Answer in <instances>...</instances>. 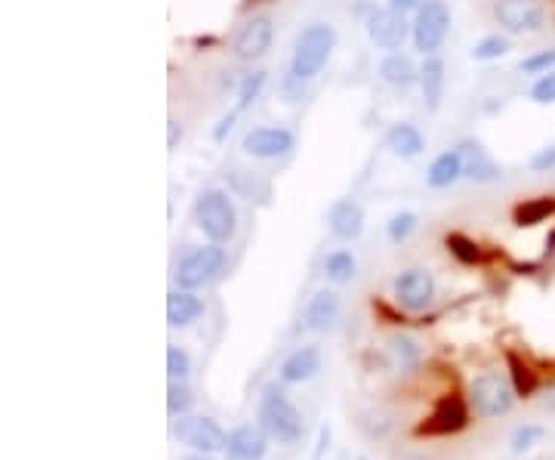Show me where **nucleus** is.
I'll list each match as a JSON object with an SVG mask.
<instances>
[{"label":"nucleus","mask_w":555,"mask_h":460,"mask_svg":"<svg viewBox=\"0 0 555 460\" xmlns=\"http://www.w3.org/2000/svg\"><path fill=\"white\" fill-rule=\"evenodd\" d=\"M269 451V436L263 427H244L232 430L229 433V442H226V460H263Z\"/></svg>","instance_id":"dca6fc26"},{"label":"nucleus","mask_w":555,"mask_h":460,"mask_svg":"<svg viewBox=\"0 0 555 460\" xmlns=\"http://www.w3.org/2000/svg\"><path fill=\"white\" fill-rule=\"evenodd\" d=\"M189 408H192L189 386H185L182 380H170V389H167V411H170L173 417H182Z\"/></svg>","instance_id":"2f4dec72"},{"label":"nucleus","mask_w":555,"mask_h":460,"mask_svg":"<svg viewBox=\"0 0 555 460\" xmlns=\"http://www.w3.org/2000/svg\"><path fill=\"white\" fill-rule=\"evenodd\" d=\"M272 41H275V25L269 16H250L232 41V53L241 59V62H259L263 56H269L272 50Z\"/></svg>","instance_id":"9b49d317"},{"label":"nucleus","mask_w":555,"mask_h":460,"mask_svg":"<svg viewBox=\"0 0 555 460\" xmlns=\"http://www.w3.org/2000/svg\"><path fill=\"white\" fill-rule=\"evenodd\" d=\"M444 84H448V75H444V62L438 56H426V62L420 68V90H423V102H426L429 112L441 109Z\"/></svg>","instance_id":"4be33fe9"},{"label":"nucleus","mask_w":555,"mask_h":460,"mask_svg":"<svg viewBox=\"0 0 555 460\" xmlns=\"http://www.w3.org/2000/svg\"><path fill=\"white\" fill-rule=\"evenodd\" d=\"M173 436L189 445L192 451H204V454H216V451H226V430L219 427L213 417H179L176 427H173Z\"/></svg>","instance_id":"9d476101"},{"label":"nucleus","mask_w":555,"mask_h":460,"mask_svg":"<svg viewBox=\"0 0 555 460\" xmlns=\"http://www.w3.org/2000/svg\"><path fill=\"white\" fill-rule=\"evenodd\" d=\"M182 460H213L210 454H204V451H195V454H189V457H182Z\"/></svg>","instance_id":"a19ab883"},{"label":"nucleus","mask_w":555,"mask_h":460,"mask_svg":"<svg viewBox=\"0 0 555 460\" xmlns=\"http://www.w3.org/2000/svg\"><path fill=\"white\" fill-rule=\"evenodd\" d=\"M509 380L515 386V396H531L537 389V371L518 359L515 352H509Z\"/></svg>","instance_id":"a878e982"},{"label":"nucleus","mask_w":555,"mask_h":460,"mask_svg":"<svg viewBox=\"0 0 555 460\" xmlns=\"http://www.w3.org/2000/svg\"><path fill=\"white\" fill-rule=\"evenodd\" d=\"M531 99L537 105H555V68L546 75H540L534 84H531Z\"/></svg>","instance_id":"c9c22d12"},{"label":"nucleus","mask_w":555,"mask_h":460,"mask_svg":"<svg viewBox=\"0 0 555 460\" xmlns=\"http://www.w3.org/2000/svg\"><path fill=\"white\" fill-rule=\"evenodd\" d=\"M469 402L475 408V414L481 417H503L512 411L515 402V386L512 380H506L497 371H485L478 374L469 386Z\"/></svg>","instance_id":"423d86ee"},{"label":"nucleus","mask_w":555,"mask_h":460,"mask_svg":"<svg viewBox=\"0 0 555 460\" xmlns=\"http://www.w3.org/2000/svg\"><path fill=\"white\" fill-rule=\"evenodd\" d=\"M355 269H358V263H355L352 251H333L324 257V275L333 281V285H346V281H352Z\"/></svg>","instance_id":"393cba45"},{"label":"nucleus","mask_w":555,"mask_h":460,"mask_svg":"<svg viewBox=\"0 0 555 460\" xmlns=\"http://www.w3.org/2000/svg\"><path fill=\"white\" fill-rule=\"evenodd\" d=\"M518 68H522V72L525 75H546V72H552V68H555V47H549V50H537V53H531V56H525L522 59V65H518Z\"/></svg>","instance_id":"473e14b6"},{"label":"nucleus","mask_w":555,"mask_h":460,"mask_svg":"<svg viewBox=\"0 0 555 460\" xmlns=\"http://www.w3.org/2000/svg\"><path fill=\"white\" fill-rule=\"evenodd\" d=\"M509 53V38L506 34H485L481 41H475L472 47V59L475 62H494V59H503Z\"/></svg>","instance_id":"c85d7f7f"},{"label":"nucleus","mask_w":555,"mask_h":460,"mask_svg":"<svg viewBox=\"0 0 555 460\" xmlns=\"http://www.w3.org/2000/svg\"><path fill=\"white\" fill-rule=\"evenodd\" d=\"M259 427L281 445H296L303 439V414L287 399L281 386H269L259 399Z\"/></svg>","instance_id":"f03ea898"},{"label":"nucleus","mask_w":555,"mask_h":460,"mask_svg":"<svg viewBox=\"0 0 555 460\" xmlns=\"http://www.w3.org/2000/svg\"><path fill=\"white\" fill-rule=\"evenodd\" d=\"M466 420H469L466 402L460 396H444L438 399L429 420L417 427V436H451L466 427Z\"/></svg>","instance_id":"ddd939ff"},{"label":"nucleus","mask_w":555,"mask_h":460,"mask_svg":"<svg viewBox=\"0 0 555 460\" xmlns=\"http://www.w3.org/2000/svg\"><path fill=\"white\" fill-rule=\"evenodd\" d=\"M543 408L555 411V386H549V389H546V399H543Z\"/></svg>","instance_id":"ea45409f"},{"label":"nucleus","mask_w":555,"mask_h":460,"mask_svg":"<svg viewBox=\"0 0 555 460\" xmlns=\"http://www.w3.org/2000/svg\"><path fill=\"white\" fill-rule=\"evenodd\" d=\"M179 139H182V124H179L176 118H170V139H167V146H170V149H176Z\"/></svg>","instance_id":"58836bf2"},{"label":"nucleus","mask_w":555,"mask_h":460,"mask_svg":"<svg viewBox=\"0 0 555 460\" xmlns=\"http://www.w3.org/2000/svg\"><path fill=\"white\" fill-rule=\"evenodd\" d=\"M296 146V136L293 130L281 127V124H263V127H250L241 139V149L244 155L250 158H259V161H275V158H284L290 155Z\"/></svg>","instance_id":"1a4fd4ad"},{"label":"nucleus","mask_w":555,"mask_h":460,"mask_svg":"<svg viewBox=\"0 0 555 460\" xmlns=\"http://www.w3.org/2000/svg\"><path fill=\"white\" fill-rule=\"evenodd\" d=\"M528 167H531L534 173H549V170H555V143H549V146L537 149V152L531 155Z\"/></svg>","instance_id":"e433bc0d"},{"label":"nucleus","mask_w":555,"mask_h":460,"mask_svg":"<svg viewBox=\"0 0 555 460\" xmlns=\"http://www.w3.org/2000/svg\"><path fill=\"white\" fill-rule=\"evenodd\" d=\"M494 19L509 34H540L549 13L543 0H494Z\"/></svg>","instance_id":"6e6552de"},{"label":"nucleus","mask_w":555,"mask_h":460,"mask_svg":"<svg viewBox=\"0 0 555 460\" xmlns=\"http://www.w3.org/2000/svg\"><path fill=\"white\" fill-rule=\"evenodd\" d=\"M389 356H392L395 368L411 371V368H417V362H420V346H417V340H414V337L395 334V337L389 340Z\"/></svg>","instance_id":"b1692460"},{"label":"nucleus","mask_w":555,"mask_h":460,"mask_svg":"<svg viewBox=\"0 0 555 460\" xmlns=\"http://www.w3.org/2000/svg\"><path fill=\"white\" fill-rule=\"evenodd\" d=\"M195 223L198 229L213 241V244H226L238 232V210L229 198L226 189H204L195 201Z\"/></svg>","instance_id":"7ed1b4c3"},{"label":"nucleus","mask_w":555,"mask_h":460,"mask_svg":"<svg viewBox=\"0 0 555 460\" xmlns=\"http://www.w3.org/2000/svg\"><path fill=\"white\" fill-rule=\"evenodd\" d=\"M386 149H389L395 158L414 161V158H420L423 149H426V136H423L420 127L411 124V121H395V124L386 130Z\"/></svg>","instance_id":"f3484780"},{"label":"nucleus","mask_w":555,"mask_h":460,"mask_svg":"<svg viewBox=\"0 0 555 460\" xmlns=\"http://www.w3.org/2000/svg\"><path fill=\"white\" fill-rule=\"evenodd\" d=\"M543 436H546L543 427H537V423H525V427H518V430L512 433V442H509V445H512L515 454H525V451H531L534 445H540Z\"/></svg>","instance_id":"7c9ffc66"},{"label":"nucleus","mask_w":555,"mask_h":460,"mask_svg":"<svg viewBox=\"0 0 555 460\" xmlns=\"http://www.w3.org/2000/svg\"><path fill=\"white\" fill-rule=\"evenodd\" d=\"M537 460H543V457H537Z\"/></svg>","instance_id":"79ce46f5"},{"label":"nucleus","mask_w":555,"mask_h":460,"mask_svg":"<svg viewBox=\"0 0 555 460\" xmlns=\"http://www.w3.org/2000/svg\"><path fill=\"white\" fill-rule=\"evenodd\" d=\"M189 371H192L189 352L179 349V346H167V374H170V380H182V383H185Z\"/></svg>","instance_id":"72a5a7b5"},{"label":"nucleus","mask_w":555,"mask_h":460,"mask_svg":"<svg viewBox=\"0 0 555 460\" xmlns=\"http://www.w3.org/2000/svg\"><path fill=\"white\" fill-rule=\"evenodd\" d=\"M327 229L340 241H355L364 232V207L355 198H337L327 210Z\"/></svg>","instance_id":"4468645a"},{"label":"nucleus","mask_w":555,"mask_h":460,"mask_svg":"<svg viewBox=\"0 0 555 460\" xmlns=\"http://www.w3.org/2000/svg\"><path fill=\"white\" fill-rule=\"evenodd\" d=\"M466 176V167H463V155L460 149H451V152H441L432 164H429V173H426V183L432 189H451L457 180Z\"/></svg>","instance_id":"aec40b11"},{"label":"nucleus","mask_w":555,"mask_h":460,"mask_svg":"<svg viewBox=\"0 0 555 460\" xmlns=\"http://www.w3.org/2000/svg\"><path fill=\"white\" fill-rule=\"evenodd\" d=\"M423 4H426V0H389V7H395L401 13H417Z\"/></svg>","instance_id":"4c0bfd02"},{"label":"nucleus","mask_w":555,"mask_h":460,"mask_svg":"<svg viewBox=\"0 0 555 460\" xmlns=\"http://www.w3.org/2000/svg\"><path fill=\"white\" fill-rule=\"evenodd\" d=\"M201 315H204V303L192 291L179 288V291H173L167 297V322H170V328H189V325L198 322Z\"/></svg>","instance_id":"412c9836"},{"label":"nucleus","mask_w":555,"mask_h":460,"mask_svg":"<svg viewBox=\"0 0 555 460\" xmlns=\"http://www.w3.org/2000/svg\"><path fill=\"white\" fill-rule=\"evenodd\" d=\"M380 78L389 84V87H398V90H407L420 81V68L414 65L411 56H404L401 50L398 53H389L383 62H380Z\"/></svg>","instance_id":"5701e85b"},{"label":"nucleus","mask_w":555,"mask_h":460,"mask_svg":"<svg viewBox=\"0 0 555 460\" xmlns=\"http://www.w3.org/2000/svg\"><path fill=\"white\" fill-rule=\"evenodd\" d=\"M337 47V31H333L327 22H312L306 25L293 41V53H290V81H312L324 72V65Z\"/></svg>","instance_id":"f257e3e1"},{"label":"nucleus","mask_w":555,"mask_h":460,"mask_svg":"<svg viewBox=\"0 0 555 460\" xmlns=\"http://www.w3.org/2000/svg\"><path fill=\"white\" fill-rule=\"evenodd\" d=\"M417 226H420V217L414 214V210H401V214H395L389 223H386V235L395 241V244H401V241H407L414 232H417Z\"/></svg>","instance_id":"c756f323"},{"label":"nucleus","mask_w":555,"mask_h":460,"mask_svg":"<svg viewBox=\"0 0 555 460\" xmlns=\"http://www.w3.org/2000/svg\"><path fill=\"white\" fill-rule=\"evenodd\" d=\"M263 87H266V72H263V68H256V72L244 75L241 84H238V105H235V112L241 115L244 109H250V105L259 99V93H263Z\"/></svg>","instance_id":"cd10ccee"},{"label":"nucleus","mask_w":555,"mask_h":460,"mask_svg":"<svg viewBox=\"0 0 555 460\" xmlns=\"http://www.w3.org/2000/svg\"><path fill=\"white\" fill-rule=\"evenodd\" d=\"M448 31H451V7L444 4V0H426V4L414 13L411 38L423 56H435L441 44L448 41Z\"/></svg>","instance_id":"39448f33"},{"label":"nucleus","mask_w":555,"mask_h":460,"mask_svg":"<svg viewBox=\"0 0 555 460\" xmlns=\"http://www.w3.org/2000/svg\"><path fill=\"white\" fill-rule=\"evenodd\" d=\"M364 31H367L370 44H374L377 50L398 53L407 41V34H411V25H407L404 13L395 10V7H367Z\"/></svg>","instance_id":"0eeeda50"},{"label":"nucleus","mask_w":555,"mask_h":460,"mask_svg":"<svg viewBox=\"0 0 555 460\" xmlns=\"http://www.w3.org/2000/svg\"><path fill=\"white\" fill-rule=\"evenodd\" d=\"M460 155H463V167L472 183H497L503 176V167L494 161V155L478 143V139H466L460 143Z\"/></svg>","instance_id":"2eb2a0df"},{"label":"nucleus","mask_w":555,"mask_h":460,"mask_svg":"<svg viewBox=\"0 0 555 460\" xmlns=\"http://www.w3.org/2000/svg\"><path fill=\"white\" fill-rule=\"evenodd\" d=\"M448 251L460 260V263H475L478 260V244L469 241L466 235H448Z\"/></svg>","instance_id":"f704fd0d"},{"label":"nucleus","mask_w":555,"mask_h":460,"mask_svg":"<svg viewBox=\"0 0 555 460\" xmlns=\"http://www.w3.org/2000/svg\"><path fill=\"white\" fill-rule=\"evenodd\" d=\"M318 371H321V352L315 346H300L284 359L281 380L284 383H303V380H312Z\"/></svg>","instance_id":"6ab92c4d"},{"label":"nucleus","mask_w":555,"mask_h":460,"mask_svg":"<svg viewBox=\"0 0 555 460\" xmlns=\"http://www.w3.org/2000/svg\"><path fill=\"white\" fill-rule=\"evenodd\" d=\"M555 210V201L552 198H534V201H525L515 207V223L518 226H534V223H543L549 214Z\"/></svg>","instance_id":"bb28decb"},{"label":"nucleus","mask_w":555,"mask_h":460,"mask_svg":"<svg viewBox=\"0 0 555 460\" xmlns=\"http://www.w3.org/2000/svg\"><path fill=\"white\" fill-rule=\"evenodd\" d=\"M392 291H395L398 306H404L407 312H423L432 303V297H435V278H432L429 269H420V266L404 269L395 278Z\"/></svg>","instance_id":"f8f14e48"},{"label":"nucleus","mask_w":555,"mask_h":460,"mask_svg":"<svg viewBox=\"0 0 555 460\" xmlns=\"http://www.w3.org/2000/svg\"><path fill=\"white\" fill-rule=\"evenodd\" d=\"M340 318V297L333 291H315L306 303V328L309 331H327L337 325Z\"/></svg>","instance_id":"a211bd4d"},{"label":"nucleus","mask_w":555,"mask_h":460,"mask_svg":"<svg viewBox=\"0 0 555 460\" xmlns=\"http://www.w3.org/2000/svg\"><path fill=\"white\" fill-rule=\"evenodd\" d=\"M222 266H226V251L210 241L204 247H192L189 254H182L173 278L182 291H195V288L210 285V281L222 272Z\"/></svg>","instance_id":"20e7f679"}]
</instances>
